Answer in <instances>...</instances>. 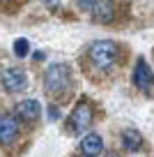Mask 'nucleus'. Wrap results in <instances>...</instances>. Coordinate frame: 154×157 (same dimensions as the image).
I'll list each match as a JSON object with an SVG mask.
<instances>
[{"label":"nucleus","instance_id":"1","mask_svg":"<svg viewBox=\"0 0 154 157\" xmlns=\"http://www.w3.org/2000/svg\"><path fill=\"white\" fill-rule=\"evenodd\" d=\"M69 81H72V72H69L67 65H53L48 67L44 74V86H46V93L51 95H60L69 88Z\"/></svg>","mask_w":154,"mask_h":157},{"label":"nucleus","instance_id":"2","mask_svg":"<svg viewBox=\"0 0 154 157\" xmlns=\"http://www.w3.org/2000/svg\"><path fill=\"white\" fill-rule=\"evenodd\" d=\"M90 58L99 69H108L117 58L115 42H108V39H97V42H92L90 44Z\"/></svg>","mask_w":154,"mask_h":157},{"label":"nucleus","instance_id":"3","mask_svg":"<svg viewBox=\"0 0 154 157\" xmlns=\"http://www.w3.org/2000/svg\"><path fill=\"white\" fill-rule=\"evenodd\" d=\"M90 123H92V109H90L87 102H81L74 109L72 118H69V129H72L74 134H81V132H85V129L90 127Z\"/></svg>","mask_w":154,"mask_h":157},{"label":"nucleus","instance_id":"4","mask_svg":"<svg viewBox=\"0 0 154 157\" xmlns=\"http://www.w3.org/2000/svg\"><path fill=\"white\" fill-rule=\"evenodd\" d=\"M2 86H5V90H9V93H21V90H25V86H28V76H25V72L19 69V67L5 69V72H2Z\"/></svg>","mask_w":154,"mask_h":157},{"label":"nucleus","instance_id":"5","mask_svg":"<svg viewBox=\"0 0 154 157\" xmlns=\"http://www.w3.org/2000/svg\"><path fill=\"white\" fill-rule=\"evenodd\" d=\"M134 83L138 86L140 90H149L154 86V74L149 69V65L145 63L143 58L136 63V72H134Z\"/></svg>","mask_w":154,"mask_h":157},{"label":"nucleus","instance_id":"6","mask_svg":"<svg viewBox=\"0 0 154 157\" xmlns=\"http://www.w3.org/2000/svg\"><path fill=\"white\" fill-rule=\"evenodd\" d=\"M16 132H19V123L12 113H2L0 116V141L9 146L12 141L16 139Z\"/></svg>","mask_w":154,"mask_h":157},{"label":"nucleus","instance_id":"7","mask_svg":"<svg viewBox=\"0 0 154 157\" xmlns=\"http://www.w3.org/2000/svg\"><path fill=\"white\" fill-rule=\"evenodd\" d=\"M81 150L85 157H97L101 150H104V141H101L99 134H87V136H83L81 141Z\"/></svg>","mask_w":154,"mask_h":157},{"label":"nucleus","instance_id":"8","mask_svg":"<svg viewBox=\"0 0 154 157\" xmlns=\"http://www.w3.org/2000/svg\"><path fill=\"white\" fill-rule=\"evenodd\" d=\"M16 116L23 118V120H28V123L37 120V118H39V104H37V99H23L21 104H16Z\"/></svg>","mask_w":154,"mask_h":157},{"label":"nucleus","instance_id":"9","mask_svg":"<svg viewBox=\"0 0 154 157\" xmlns=\"http://www.w3.org/2000/svg\"><path fill=\"white\" fill-rule=\"evenodd\" d=\"M122 143H124L127 150L136 152V150L143 148V134H140L138 129H124V132H122Z\"/></svg>","mask_w":154,"mask_h":157},{"label":"nucleus","instance_id":"10","mask_svg":"<svg viewBox=\"0 0 154 157\" xmlns=\"http://www.w3.org/2000/svg\"><path fill=\"white\" fill-rule=\"evenodd\" d=\"M94 16L99 21H111L113 19V5L108 2V0H97V5H94Z\"/></svg>","mask_w":154,"mask_h":157},{"label":"nucleus","instance_id":"11","mask_svg":"<svg viewBox=\"0 0 154 157\" xmlns=\"http://www.w3.org/2000/svg\"><path fill=\"white\" fill-rule=\"evenodd\" d=\"M14 53L19 56V58L28 56V53H30V42H28V39H23V37L16 39V42H14Z\"/></svg>","mask_w":154,"mask_h":157},{"label":"nucleus","instance_id":"12","mask_svg":"<svg viewBox=\"0 0 154 157\" xmlns=\"http://www.w3.org/2000/svg\"><path fill=\"white\" fill-rule=\"evenodd\" d=\"M94 5H97V0H78V7H81V10H85V12L94 10Z\"/></svg>","mask_w":154,"mask_h":157},{"label":"nucleus","instance_id":"13","mask_svg":"<svg viewBox=\"0 0 154 157\" xmlns=\"http://www.w3.org/2000/svg\"><path fill=\"white\" fill-rule=\"evenodd\" d=\"M48 118H51V120H58V118H60L58 106H48Z\"/></svg>","mask_w":154,"mask_h":157},{"label":"nucleus","instance_id":"14","mask_svg":"<svg viewBox=\"0 0 154 157\" xmlns=\"http://www.w3.org/2000/svg\"><path fill=\"white\" fill-rule=\"evenodd\" d=\"M42 2H44L46 7H58V2H60V0H42Z\"/></svg>","mask_w":154,"mask_h":157},{"label":"nucleus","instance_id":"15","mask_svg":"<svg viewBox=\"0 0 154 157\" xmlns=\"http://www.w3.org/2000/svg\"><path fill=\"white\" fill-rule=\"evenodd\" d=\"M108 157H120V155H115V152H108Z\"/></svg>","mask_w":154,"mask_h":157}]
</instances>
